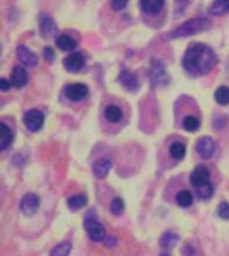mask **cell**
Segmentation results:
<instances>
[{"label": "cell", "mask_w": 229, "mask_h": 256, "mask_svg": "<svg viewBox=\"0 0 229 256\" xmlns=\"http://www.w3.org/2000/svg\"><path fill=\"white\" fill-rule=\"evenodd\" d=\"M160 243L164 248H173L176 244L178 243V236L173 234V232H166V234H164Z\"/></svg>", "instance_id": "d4e9b609"}, {"label": "cell", "mask_w": 229, "mask_h": 256, "mask_svg": "<svg viewBox=\"0 0 229 256\" xmlns=\"http://www.w3.org/2000/svg\"><path fill=\"white\" fill-rule=\"evenodd\" d=\"M43 55H44V58H46L47 62H52L55 59V52L51 47H46V48L43 50Z\"/></svg>", "instance_id": "1f68e13d"}, {"label": "cell", "mask_w": 229, "mask_h": 256, "mask_svg": "<svg viewBox=\"0 0 229 256\" xmlns=\"http://www.w3.org/2000/svg\"><path fill=\"white\" fill-rule=\"evenodd\" d=\"M176 202H177L180 206H182V208L190 206L193 202L192 194H190L189 190H186V189L180 190L178 194H177V196H176Z\"/></svg>", "instance_id": "44dd1931"}, {"label": "cell", "mask_w": 229, "mask_h": 256, "mask_svg": "<svg viewBox=\"0 0 229 256\" xmlns=\"http://www.w3.org/2000/svg\"><path fill=\"white\" fill-rule=\"evenodd\" d=\"M16 56L18 60L24 64V66H36L38 64V56L34 54L32 51H30L28 48L23 44L18 46L16 48Z\"/></svg>", "instance_id": "8fae6325"}, {"label": "cell", "mask_w": 229, "mask_h": 256, "mask_svg": "<svg viewBox=\"0 0 229 256\" xmlns=\"http://www.w3.org/2000/svg\"><path fill=\"white\" fill-rule=\"evenodd\" d=\"M56 32H58V28H56V24L54 23V20L47 16L43 18L42 20H40V34H42V36L51 38Z\"/></svg>", "instance_id": "e0dca14e"}, {"label": "cell", "mask_w": 229, "mask_h": 256, "mask_svg": "<svg viewBox=\"0 0 229 256\" xmlns=\"http://www.w3.org/2000/svg\"><path fill=\"white\" fill-rule=\"evenodd\" d=\"M88 94V88L84 84H71L64 88V97L72 102L82 101Z\"/></svg>", "instance_id": "8992f818"}, {"label": "cell", "mask_w": 229, "mask_h": 256, "mask_svg": "<svg viewBox=\"0 0 229 256\" xmlns=\"http://www.w3.org/2000/svg\"><path fill=\"white\" fill-rule=\"evenodd\" d=\"M169 153L174 160H181L185 156V145L181 142H173L169 148Z\"/></svg>", "instance_id": "484cf974"}, {"label": "cell", "mask_w": 229, "mask_h": 256, "mask_svg": "<svg viewBox=\"0 0 229 256\" xmlns=\"http://www.w3.org/2000/svg\"><path fill=\"white\" fill-rule=\"evenodd\" d=\"M189 181H190L193 188H200L202 185L208 184L209 181H210L209 169L204 166V165H197L196 168L193 169V172L190 173Z\"/></svg>", "instance_id": "5b68a950"}, {"label": "cell", "mask_w": 229, "mask_h": 256, "mask_svg": "<svg viewBox=\"0 0 229 256\" xmlns=\"http://www.w3.org/2000/svg\"><path fill=\"white\" fill-rule=\"evenodd\" d=\"M70 251H71V244L64 242V243L58 244V246L51 251L50 255L51 256H68Z\"/></svg>", "instance_id": "4316f807"}, {"label": "cell", "mask_w": 229, "mask_h": 256, "mask_svg": "<svg viewBox=\"0 0 229 256\" xmlns=\"http://www.w3.org/2000/svg\"><path fill=\"white\" fill-rule=\"evenodd\" d=\"M128 2L129 0H112V7L116 11H121V10H124L126 7V4H128Z\"/></svg>", "instance_id": "4dcf8cb0"}, {"label": "cell", "mask_w": 229, "mask_h": 256, "mask_svg": "<svg viewBox=\"0 0 229 256\" xmlns=\"http://www.w3.org/2000/svg\"><path fill=\"white\" fill-rule=\"evenodd\" d=\"M78 43L75 42L74 39L68 36V35H60L58 39H56V46L58 48H60L62 51H72L76 47Z\"/></svg>", "instance_id": "ffe728a7"}, {"label": "cell", "mask_w": 229, "mask_h": 256, "mask_svg": "<svg viewBox=\"0 0 229 256\" xmlns=\"http://www.w3.org/2000/svg\"><path fill=\"white\" fill-rule=\"evenodd\" d=\"M184 129L188 132H196L200 128V120L196 116H186L182 120Z\"/></svg>", "instance_id": "cb8c5ba5"}, {"label": "cell", "mask_w": 229, "mask_h": 256, "mask_svg": "<svg viewBox=\"0 0 229 256\" xmlns=\"http://www.w3.org/2000/svg\"><path fill=\"white\" fill-rule=\"evenodd\" d=\"M217 214L220 216L221 218H224V220H229V202H222L217 208Z\"/></svg>", "instance_id": "f546056e"}, {"label": "cell", "mask_w": 229, "mask_h": 256, "mask_svg": "<svg viewBox=\"0 0 229 256\" xmlns=\"http://www.w3.org/2000/svg\"><path fill=\"white\" fill-rule=\"evenodd\" d=\"M28 82V74L26 72L24 68L22 66H15L12 70V76H11V84L16 88H24Z\"/></svg>", "instance_id": "7c38bea8"}, {"label": "cell", "mask_w": 229, "mask_h": 256, "mask_svg": "<svg viewBox=\"0 0 229 256\" xmlns=\"http://www.w3.org/2000/svg\"><path fill=\"white\" fill-rule=\"evenodd\" d=\"M125 210V204H124V200L120 198H112V204H110V210H112V214H121Z\"/></svg>", "instance_id": "f1b7e54d"}, {"label": "cell", "mask_w": 229, "mask_h": 256, "mask_svg": "<svg viewBox=\"0 0 229 256\" xmlns=\"http://www.w3.org/2000/svg\"><path fill=\"white\" fill-rule=\"evenodd\" d=\"M84 228L88 234V238L92 242H102L106 239V231H104V226L100 222H96V218H88L84 220Z\"/></svg>", "instance_id": "3957f363"}, {"label": "cell", "mask_w": 229, "mask_h": 256, "mask_svg": "<svg viewBox=\"0 0 229 256\" xmlns=\"http://www.w3.org/2000/svg\"><path fill=\"white\" fill-rule=\"evenodd\" d=\"M118 80L121 82L124 86H125L126 90H130V92H136L138 88V80L136 78V76H133L132 72H128V70H122L121 74H120V78Z\"/></svg>", "instance_id": "9a60e30c"}, {"label": "cell", "mask_w": 229, "mask_h": 256, "mask_svg": "<svg viewBox=\"0 0 229 256\" xmlns=\"http://www.w3.org/2000/svg\"><path fill=\"white\" fill-rule=\"evenodd\" d=\"M11 84H11V82H8L7 80H4V78H2V80H0V88H2L3 92H7Z\"/></svg>", "instance_id": "d6a6232c"}, {"label": "cell", "mask_w": 229, "mask_h": 256, "mask_svg": "<svg viewBox=\"0 0 229 256\" xmlns=\"http://www.w3.org/2000/svg\"><path fill=\"white\" fill-rule=\"evenodd\" d=\"M196 190H197V194H198V198H200L201 200H208V198H212L213 186L210 182L202 185V186H200V188H196Z\"/></svg>", "instance_id": "83f0119b"}, {"label": "cell", "mask_w": 229, "mask_h": 256, "mask_svg": "<svg viewBox=\"0 0 229 256\" xmlns=\"http://www.w3.org/2000/svg\"><path fill=\"white\" fill-rule=\"evenodd\" d=\"M104 244H106L108 247H112V246L116 244V239H114V238H108V240H104Z\"/></svg>", "instance_id": "e575fe53"}, {"label": "cell", "mask_w": 229, "mask_h": 256, "mask_svg": "<svg viewBox=\"0 0 229 256\" xmlns=\"http://www.w3.org/2000/svg\"><path fill=\"white\" fill-rule=\"evenodd\" d=\"M43 122H44V116L42 112L36 109L28 110L24 114V125L30 132H38L42 128Z\"/></svg>", "instance_id": "ba28073f"}, {"label": "cell", "mask_w": 229, "mask_h": 256, "mask_svg": "<svg viewBox=\"0 0 229 256\" xmlns=\"http://www.w3.org/2000/svg\"><path fill=\"white\" fill-rule=\"evenodd\" d=\"M12 132L4 122L0 124V150H6L12 144Z\"/></svg>", "instance_id": "2e32d148"}, {"label": "cell", "mask_w": 229, "mask_h": 256, "mask_svg": "<svg viewBox=\"0 0 229 256\" xmlns=\"http://www.w3.org/2000/svg\"><path fill=\"white\" fill-rule=\"evenodd\" d=\"M217 62L214 51L202 43H193L184 55L182 66L189 74L200 76L208 74Z\"/></svg>", "instance_id": "6da1fadb"}, {"label": "cell", "mask_w": 229, "mask_h": 256, "mask_svg": "<svg viewBox=\"0 0 229 256\" xmlns=\"http://www.w3.org/2000/svg\"><path fill=\"white\" fill-rule=\"evenodd\" d=\"M86 202H88V198L84 194H74L67 200V204L70 206V210H78L80 208H84L86 206Z\"/></svg>", "instance_id": "7402d4cb"}, {"label": "cell", "mask_w": 229, "mask_h": 256, "mask_svg": "<svg viewBox=\"0 0 229 256\" xmlns=\"http://www.w3.org/2000/svg\"><path fill=\"white\" fill-rule=\"evenodd\" d=\"M149 80H152L153 84H169V76H168L166 72L164 64L158 60H153L152 66L149 70Z\"/></svg>", "instance_id": "277c9868"}, {"label": "cell", "mask_w": 229, "mask_h": 256, "mask_svg": "<svg viewBox=\"0 0 229 256\" xmlns=\"http://www.w3.org/2000/svg\"><path fill=\"white\" fill-rule=\"evenodd\" d=\"M104 118L112 124H117L122 120V110L116 105H108L104 109Z\"/></svg>", "instance_id": "ac0fdd59"}, {"label": "cell", "mask_w": 229, "mask_h": 256, "mask_svg": "<svg viewBox=\"0 0 229 256\" xmlns=\"http://www.w3.org/2000/svg\"><path fill=\"white\" fill-rule=\"evenodd\" d=\"M63 64H64V68H66L67 72H80L84 64V54H82V52H74V54H70L66 59H64V60H63Z\"/></svg>", "instance_id": "30bf717a"}, {"label": "cell", "mask_w": 229, "mask_h": 256, "mask_svg": "<svg viewBox=\"0 0 229 256\" xmlns=\"http://www.w3.org/2000/svg\"><path fill=\"white\" fill-rule=\"evenodd\" d=\"M214 141H213L212 137H208V136H205V137H201L196 144V152L197 154L200 156L202 160H208L210 158L214 153Z\"/></svg>", "instance_id": "9c48e42d"}, {"label": "cell", "mask_w": 229, "mask_h": 256, "mask_svg": "<svg viewBox=\"0 0 229 256\" xmlns=\"http://www.w3.org/2000/svg\"><path fill=\"white\" fill-rule=\"evenodd\" d=\"M209 11L212 15H216V16L229 12V0H214Z\"/></svg>", "instance_id": "d6986e66"}, {"label": "cell", "mask_w": 229, "mask_h": 256, "mask_svg": "<svg viewBox=\"0 0 229 256\" xmlns=\"http://www.w3.org/2000/svg\"><path fill=\"white\" fill-rule=\"evenodd\" d=\"M140 4H141V10L144 12L154 15L164 8L165 0H140Z\"/></svg>", "instance_id": "5bb4252c"}, {"label": "cell", "mask_w": 229, "mask_h": 256, "mask_svg": "<svg viewBox=\"0 0 229 256\" xmlns=\"http://www.w3.org/2000/svg\"><path fill=\"white\" fill-rule=\"evenodd\" d=\"M39 204H40V198H39L38 194H27L22 198L20 210L26 216H32L39 210Z\"/></svg>", "instance_id": "52a82bcc"}, {"label": "cell", "mask_w": 229, "mask_h": 256, "mask_svg": "<svg viewBox=\"0 0 229 256\" xmlns=\"http://www.w3.org/2000/svg\"><path fill=\"white\" fill-rule=\"evenodd\" d=\"M188 3H189V0H176V4H177V10H178V11L185 8L188 6Z\"/></svg>", "instance_id": "836d02e7"}, {"label": "cell", "mask_w": 229, "mask_h": 256, "mask_svg": "<svg viewBox=\"0 0 229 256\" xmlns=\"http://www.w3.org/2000/svg\"><path fill=\"white\" fill-rule=\"evenodd\" d=\"M210 27L206 19H190V20L185 22L184 24H181L178 28H176L173 31V34L170 35V38H182V36H189V35L200 34L205 30H208Z\"/></svg>", "instance_id": "7a4b0ae2"}, {"label": "cell", "mask_w": 229, "mask_h": 256, "mask_svg": "<svg viewBox=\"0 0 229 256\" xmlns=\"http://www.w3.org/2000/svg\"><path fill=\"white\" fill-rule=\"evenodd\" d=\"M214 100L217 104L225 106L229 104V88L228 86H220L214 92Z\"/></svg>", "instance_id": "603a6c76"}, {"label": "cell", "mask_w": 229, "mask_h": 256, "mask_svg": "<svg viewBox=\"0 0 229 256\" xmlns=\"http://www.w3.org/2000/svg\"><path fill=\"white\" fill-rule=\"evenodd\" d=\"M110 169H112V161L108 158H100L96 161L94 166H92V172H94V176L96 178H104V177L108 176V173L110 172Z\"/></svg>", "instance_id": "4fadbf2b"}]
</instances>
